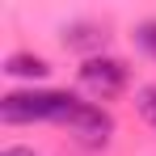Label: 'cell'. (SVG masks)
Here are the masks:
<instances>
[{"instance_id":"cell-4","label":"cell","mask_w":156,"mask_h":156,"mask_svg":"<svg viewBox=\"0 0 156 156\" xmlns=\"http://www.w3.org/2000/svg\"><path fill=\"white\" fill-rule=\"evenodd\" d=\"M4 72H9V76H26V80H38V76H47L51 68H47V59H38V55H9Z\"/></svg>"},{"instance_id":"cell-5","label":"cell","mask_w":156,"mask_h":156,"mask_svg":"<svg viewBox=\"0 0 156 156\" xmlns=\"http://www.w3.org/2000/svg\"><path fill=\"white\" fill-rule=\"evenodd\" d=\"M63 38H68V47H80V51H89V47H101V42H105V30L84 26V21H80V26H72Z\"/></svg>"},{"instance_id":"cell-1","label":"cell","mask_w":156,"mask_h":156,"mask_svg":"<svg viewBox=\"0 0 156 156\" xmlns=\"http://www.w3.org/2000/svg\"><path fill=\"white\" fill-rule=\"evenodd\" d=\"M76 97L68 93H9L0 97V118L4 122H68Z\"/></svg>"},{"instance_id":"cell-8","label":"cell","mask_w":156,"mask_h":156,"mask_svg":"<svg viewBox=\"0 0 156 156\" xmlns=\"http://www.w3.org/2000/svg\"><path fill=\"white\" fill-rule=\"evenodd\" d=\"M0 156H38V152H30V148H4Z\"/></svg>"},{"instance_id":"cell-2","label":"cell","mask_w":156,"mask_h":156,"mask_svg":"<svg viewBox=\"0 0 156 156\" xmlns=\"http://www.w3.org/2000/svg\"><path fill=\"white\" fill-rule=\"evenodd\" d=\"M127 80L131 72L122 59H84V68H80V89L93 93L97 101H114L127 89Z\"/></svg>"},{"instance_id":"cell-6","label":"cell","mask_w":156,"mask_h":156,"mask_svg":"<svg viewBox=\"0 0 156 156\" xmlns=\"http://www.w3.org/2000/svg\"><path fill=\"white\" fill-rule=\"evenodd\" d=\"M135 105H139V118H144L148 127H156V84H148V89H139V97H135Z\"/></svg>"},{"instance_id":"cell-7","label":"cell","mask_w":156,"mask_h":156,"mask_svg":"<svg viewBox=\"0 0 156 156\" xmlns=\"http://www.w3.org/2000/svg\"><path fill=\"white\" fill-rule=\"evenodd\" d=\"M135 42H139V47L156 59V21H144V26L135 30Z\"/></svg>"},{"instance_id":"cell-3","label":"cell","mask_w":156,"mask_h":156,"mask_svg":"<svg viewBox=\"0 0 156 156\" xmlns=\"http://www.w3.org/2000/svg\"><path fill=\"white\" fill-rule=\"evenodd\" d=\"M63 127H72L80 139H89V144H101V139L114 135V118L105 114L101 105H93V101H76Z\"/></svg>"}]
</instances>
